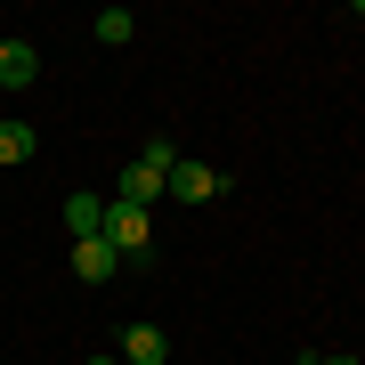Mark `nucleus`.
Segmentation results:
<instances>
[{
	"instance_id": "3",
	"label": "nucleus",
	"mask_w": 365,
	"mask_h": 365,
	"mask_svg": "<svg viewBox=\"0 0 365 365\" xmlns=\"http://www.w3.org/2000/svg\"><path fill=\"white\" fill-rule=\"evenodd\" d=\"M146 235H155V220H146L138 203H106V244L122 252V268H130L138 252H146Z\"/></svg>"
},
{
	"instance_id": "4",
	"label": "nucleus",
	"mask_w": 365,
	"mask_h": 365,
	"mask_svg": "<svg viewBox=\"0 0 365 365\" xmlns=\"http://www.w3.org/2000/svg\"><path fill=\"white\" fill-rule=\"evenodd\" d=\"M41 81V49L33 41H0V90H33Z\"/></svg>"
},
{
	"instance_id": "2",
	"label": "nucleus",
	"mask_w": 365,
	"mask_h": 365,
	"mask_svg": "<svg viewBox=\"0 0 365 365\" xmlns=\"http://www.w3.org/2000/svg\"><path fill=\"white\" fill-rule=\"evenodd\" d=\"M220 195H227V170L179 155V170H170V203H220Z\"/></svg>"
},
{
	"instance_id": "6",
	"label": "nucleus",
	"mask_w": 365,
	"mask_h": 365,
	"mask_svg": "<svg viewBox=\"0 0 365 365\" xmlns=\"http://www.w3.org/2000/svg\"><path fill=\"white\" fill-rule=\"evenodd\" d=\"M163 357H170L163 325H122V365H163Z\"/></svg>"
},
{
	"instance_id": "8",
	"label": "nucleus",
	"mask_w": 365,
	"mask_h": 365,
	"mask_svg": "<svg viewBox=\"0 0 365 365\" xmlns=\"http://www.w3.org/2000/svg\"><path fill=\"white\" fill-rule=\"evenodd\" d=\"M33 146H41L33 122H0V163H33Z\"/></svg>"
},
{
	"instance_id": "7",
	"label": "nucleus",
	"mask_w": 365,
	"mask_h": 365,
	"mask_svg": "<svg viewBox=\"0 0 365 365\" xmlns=\"http://www.w3.org/2000/svg\"><path fill=\"white\" fill-rule=\"evenodd\" d=\"M66 235H73V244L106 235V203H98V195H66Z\"/></svg>"
},
{
	"instance_id": "10",
	"label": "nucleus",
	"mask_w": 365,
	"mask_h": 365,
	"mask_svg": "<svg viewBox=\"0 0 365 365\" xmlns=\"http://www.w3.org/2000/svg\"><path fill=\"white\" fill-rule=\"evenodd\" d=\"M300 365H357L349 349H317V357H300Z\"/></svg>"
},
{
	"instance_id": "1",
	"label": "nucleus",
	"mask_w": 365,
	"mask_h": 365,
	"mask_svg": "<svg viewBox=\"0 0 365 365\" xmlns=\"http://www.w3.org/2000/svg\"><path fill=\"white\" fill-rule=\"evenodd\" d=\"M170 170H179V146H170V138H146L138 155H130V170H122V195H114V203L155 211V203L170 195Z\"/></svg>"
},
{
	"instance_id": "11",
	"label": "nucleus",
	"mask_w": 365,
	"mask_h": 365,
	"mask_svg": "<svg viewBox=\"0 0 365 365\" xmlns=\"http://www.w3.org/2000/svg\"><path fill=\"white\" fill-rule=\"evenodd\" d=\"M90 365H122V357H90Z\"/></svg>"
},
{
	"instance_id": "5",
	"label": "nucleus",
	"mask_w": 365,
	"mask_h": 365,
	"mask_svg": "<svg viewBox=\"0 0 365 365\" xmlns=\"http://www.w3.org/2000/svg\"><path fill=\"white\" fill-rule=\"evenodd\" d=\"M73 276L81 284H106V276H122V252L106 235H90V244H73Z\"/></svg>"
},
{
	"instance_id": "9",
	"label": "nucleus",
	"mask_w": 365,
	"mask_h": 365,
	"mask_svg": "<svg viewBox=\"0 0 365 365\" xmlns=\"http://www.w3.org/2000/svg\"><path fill=\"white\" fill-rule=\"evenodd\" d=\"M90 33L106 41V49H122V41L138 33V16H130V9H98V16H90Z\"/></svg>"
}]
</instances>
